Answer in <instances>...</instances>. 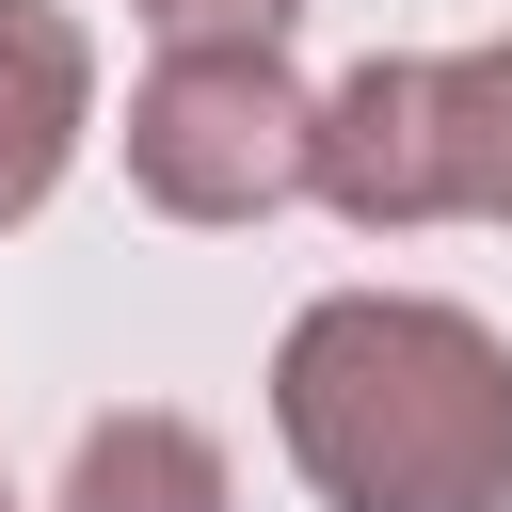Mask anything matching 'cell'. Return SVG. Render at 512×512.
Returning <instances> with one entry per match:
<instances>
[{
    "label": "cell",
    "instance_id": "cell-5",
    "mask_svg": "<svg viewBox=\"0 0 512 512\" xmlns=\"http://www.w3.org/2000/svg\"><path fill=\"white\" fill-rule=\"evenodd\" d=\"M64 512H240V480H224V432L208 416L128 400V416H96L64 448Z\"/></svg>",
    "mask_w": 512,
    "mask_h": 512
},
{
    "label": "cell",
    "instance_id": "cell-1",
    "mask_svg": "<svg viewBox=\"0 0 512 512\" xmlns=\"http://www.w3.org/2000/svg\"><path fill=\"white\" fill-rule=\"evenodd\" d=\"M272 432L320 512H512V336L448 288H320L272 336Z\"/></svg>",
    "mask_w": 512,
    "mask_h": 512
},
{
    "label": "cell",
    "instance_id": "cell-4",
    "mask_svg": "<svg viewBox=\"0 0 512 512\" xmlns=\"http://www.w3.org/2000/svg\"><path fill=\"white\" fill-rule=\"evenodd\" d=\"M80 128H96V32L64 0H0V224L64 192Z\"/></svg>",
    "mask_w": 512,
    "mask_h": 512
},
{
    "label": "cell",
    "instance_id": "cell-3",
    "mask_svg": "<svg viewBox=\"0 0 512 512\" xmlns=\"http://www.w3.org/2000/svg\"><path fill=\"white\" fill-rule=\"evenodd\" d=\"M128 192L160 224H272L320 192V80L288 48H160L128 80Z\"/></svg>",
    "mask_w": 512,
    "mask_h": 512
},
{
    "label": "cell",
    "instance_id": "cell-2",
    "mask_svg": "<svg viewBox=\"0 0 512 512\" xmlns=\"http://www.w3.org/2000/svg\"><path fill=\"white\" fill-rule=\"evenodd\" d=\"M320 208L352 240L512 224V32L496 48H368L320 96Z\"/></svg>",
    "mask_w": 512,
    "mask_h": 512
},
{
    "label": "cell",
    "instance_id": "cell-7",
    "mask_svg": "<svg viewBox=\"0 0 512 512\" xmlns=\"http://www.w3.org/2000/svg\"><path fill=\"white\" fill-rule=\"evenodd\" d=\"M0 512H16V480H0Z\"/></svg>",
    "mask_w": 512,
    "mask_h": 512
},
{
    "label": "cell",
    "instance_id": "cell-6",
    "mask_svg": "<svg viewBox=\"0 0 512 512\" xmlns=\"http://www.w3.org/2000/svg\"><path fill=\"white\" fill-rule=\"evenodd\" d=\"M160 48H288V16L304 0H128Z\"/></svg>",
    "mask_w": 512,
    "mask_h": 512
}]
</instances>
